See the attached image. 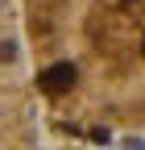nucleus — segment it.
Wrapping results in <instances>:
<instances>
[{"label":"nucleus","instance_id":"obj_1","mask_svg":"<svg viewBox=\"0 0 145 150\" xmlns=\"http://www.w3.org/2000/svg\"><path fill=\"white\" fill-rule=\"evenodd\" d=\"M75 79H79V75H75V67H70V63H54L50 71H42V88L54 92V96H58V92H70V88H75Z\"/></svg>","mask_w":145,"mask_h":150},{"label":"nucleus","instance_id":"obj_2","mask_svg":"<svg viewBox=\"0 0 145 150\" xmlns=\"http://www.w3.org/2000/svg\"><path fill=\"white\" fill-rule=\"evenodd\" d=\"M141 54H145V42H141Z\"/></svg>","mask_w":145,"mask_h":150}]
</instances>
